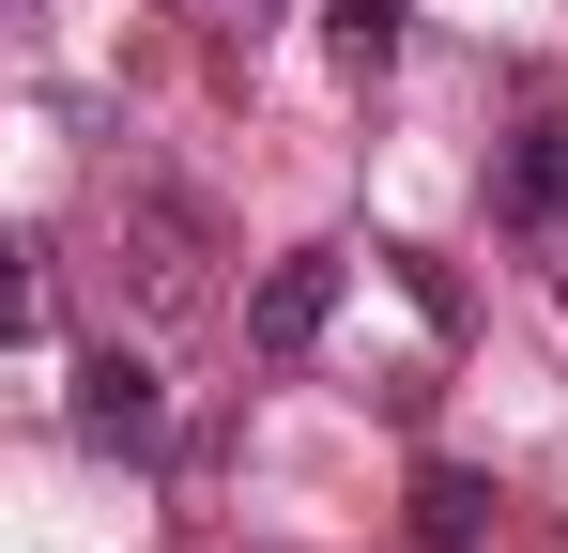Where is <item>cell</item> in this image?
I'll use <instances>...</instances> for the list:
<instances>
[{
  "mask_svg": "<svg viewBox=\"0 0 568 553\" xmlns=\"http://www.w3.org/2000/svg\"><path fill=\"white\" fill-rule=\"evenodd\" d=\"M78 431H93V446H154V431H170L154 354H78Z\"/></svg>",
  "mask_w": 568,
  "mask_h": 553,
  "instance_id": "obj_1",
  "label": "cell"
},
{
  "mask_svg": "<svg viewBox=\"0 0 568 553\" xmlns=\"http://www.w3.org/2000/svg\"><path fill=\"white\" fill-rule=\"evenodd\" d=\"M323 323H338V247H307V262H277L246 292V339H262V354H307Z\"/></svg>",
  "mask_w": 568,
  "mask_h": 553,
  "instance_id": "obj_2",
  "label": "cell"
},
{
  "mask_svg": "<svg viewBox=\"0 0 568 553\" xmlns=\"http://www.w3.org/2000/svg\"><path fill=\"white\" fill-rule=\"evenodd\" d=\"M507 215L568 247V123H523V139H507Z\"/></svg>",
  "mask_w": 568,
  "mask_h": 553,
  "instance_id": "obj_3",
  "label": "cell"
},
{
  "mask_svg": "<svg viewBox=\"0 0 568 553\" xmlns=\"http://www.w3.org/2000/svg\"><path fill=\"white\" fill-rule=\"evenodd\" d=\"M476 523H491V492H476V476H415V539H430V553H462Z\"/></svg>",
  "mask_w": 568,
  "mask_h": 553,
  "instance_id": "obj_4",
  "label": "cell"
},
{
  "mask_svg": "<svg viewBox=\"0 0 568 553\" xmlns=\"http://www.w3.org/2000/svg\"><path fill=\"white\" fill-rule=\"evenodd\" d=\"M338 47H354V62H384V47H399V0H338Z\"/></svg>",
  "mask_w": 568,
  "mask_h": 553,
  "instance_id": "obj_5",
  "label": "cell"
}]
</instances>
